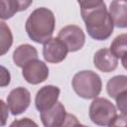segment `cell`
Listing matches in <instances>:
<instances>
[{
	"label": "cell",
	"instance_id": "obj_19",
	"mask_svg": "<svg viewBox=\"0 0 127 127\" xmlns=\"http://www.w3.org/2000/svg\"><path fill=\"white\" fill-rule=\"evenodd\" d=\"M77 2L80 6V11H83L98 6L103 2V0H77Z\"/></svg>",
	"mask_w": 127,
	"mask_h": 127
},
{
	"label": "cell",
	"instance_id": "obj_18",
	"mask_svg": "<svg viewBox=\"0 0 127 127\" xmlns=\"http://www.w3.org/2000/svg\"><path fill=\"white\" fill-rule=\"evenodd\" d=\"M11 81L10 71L3 65H0V87H4L9 85Z\"/></svg>",
	"mask_w": 127,
	"mask_h": 127
},
{
	"label": "cell",
	"instance_id": "obj_9",
	"mask_svg": "<svg viewBox=\"0 0 127 127\" xmlns=\"http://www.w3.org/2000/svg\"><path fill=\"white\" fill-rule=\"evenodd\" d=\"M41 120L45 127H60L64 126L66 112L62 102H56L51 108L41 111Z\"/></svg>",
	"mask_w": 127,
	"mask_h": 127
},
{
	"label": "cell",
	"instance_id": "obj_4",
	"mask_svg": "<svg viewBox=\"0 0 127 127\" xmlns=\"http://www.w3.org/2000/svg\"><path fill=\"white\" fill-rule=\"evenodd\" d=\"M88 114L90 120L99 126H114L118 115L111 101L97 96L91 102Z\"/></svg>",
	"mask_w": 127,
	"mask_h": 127
},
{
	"label": "cell",
	"instance_id": "obj_17",
	"mask_svg": "<svg viewBox=\"0 0 127 127\" xmlns=\"http://www.w3.org/2000/svg\"><path fill=\"white\" fill-rule=\"evenodd\" d=\"M17 12H20V6L17 0H0V19L8 20Z\"/></svg>",
	"mask_w": 127,
	"mask_h": 127
},
{
	"label": "cell",
	"instance_id": "obj_1",
	"mask_svg": "<svg viewBox=\"0 0 127 127\" xmlns=\"http://www.w3.org/2000/svg\"><path fill=\"white\" fill-rule=\"evenodd\" d=\"M88 35L97 41L107 40L113 33V22L104 2L98 6L80 11Z\"/></svg>",
	"mask_w": 127,
	"mask_h": 127
},
{
	"label": "cell",
	"instance_id": "obj_23",
	"mask_svg": "<svg viewBox=\"0 0 127 127\" xmlns=\"http://www.w3.org/2000/svg\"><path fill=\"white\" fill-rule=\"evenodd\" d=\"M15 125H18V126H22V125H24V126H31V125L37 126V124H36L35 122L31 121L29 118H23L22 120H20V121H15V122H13V123L11 124V126H15Z\"/></svg>",
	"mask_w": 127,
	"mask_h": 127
},
{
	"label": "cell",
	"instance_id": "obj_8",
	"mask_svg": "<svg viewBox=\"0 0 127 127\" xmlns=\"http://www.w3.org/2000/svg\"><path fill=\"white\" fill-rule=\"evenodd\" d=\"M68 51L66 46L58 37L51 38L43 47V57L46 62L51 64H59L63 62L67 55Z\"/></svg>",
	"mask_w": 127,
	"mask_h": 127
},
{
	"label": "cell",
	"instance_id": "obj_15",
	"mask_svg": "<svg viewBox=\"0 0 127 127\" xmlns=\"http://www.w3.org/2000/svg\"><path fill=\"white\" fill-rule=\"evenodd\" d=\"M126 40H127V36L126 34H122L117 36L111 46H110V52L119 60L122 61V64L124 67H126Z\"/></svg>",
	"mask_w": 127,
	"mask_h": 127
},
{
	"label": "cell",
	"instance_id": "obj_10",
	"mask_svg": "<svg viewBox=\"0 0 127 127\" xmlns=\"http://www.w3.org/2000/svg\"><path fill=\"white\" fill-rule=\"evenodd\" d=\"M60 88L55 85H45L36 94L35 106L39 112L51 108L59 99Z\"/></svg>",
	"mask_w": 127,
	"mask_h": 127
},
{
	"label": "cell",
	"instance_id": "obj_11",
	"mask_svg": "<svg viewBox=\"0 0 127 127\" xmlns=\"http://www.w3.org/2000/svg\"><path fill=\"white\" fill-rule=\"evenodd\" d=\"M94 66L102 72H111L118 66V59L108 49L98 50L93 57Z\"/></svg>",
	"mask_w": 127,
	"mask_h": 127
},
{
	"label": "cell",
	"instance_id": "obj_2",
	"mask_svg": "<svg viewBox=\"0 0 127 127\" xmlns=\"http://www.w3.org/2000/svg\"><path fill=\"white\" fill-rule=\"evenodd\" d=\"M56 26L54 13L45 7L35 9L26 21V32L29 38L38 43L44 44L53 36Z\"/></svg>",
	"mask_w": 127,
	"mask_h": 127
},
{
	"label": "cell",
	"instance_id": "obj_20",
	"mask_svg": "<svg viewBox=\"0 0 127 127\" xmlns=\"http://www.w3.org/2000/svg\"><path fill=\"white\" fill-rule=\"evenodd\" d=\"M8 105L2 100L0 99V126H4L7 123V119H8Z\"/></svg>",
	"mask_w": 127,
	"mask_h": 127
},
{
	"label": "cell",
	"instance_id": "obj_3",
	"mask_svg": "<svg viewBox=\"0 0 127 127\" xmlns=\"http://www.w3.org/2000/svg\"><path fill=\"white\" fill-rule=\"evenodd\" d=\"M71 85L74 92L84 99H91L99 95L102 87L100 76L91 70H81L74 74Z\"/></svg>",
	"mask_w": 127,
	"mask_h": 127
},
{
	"label": "cell",
	"instance_id": "obj_21",
	"mask_svg": "<svg viewBox=\"0 0 127 127\" xmlns=\"http://www.w3.org/2000/svg\"><path fill=\"white\" fill-rule=\"evenodd\" d=\"M116 100V104L117 107L119 108V110L122 112V114L126 115V111H127V92L119 95L118 97L115 98Z\"/></svg>",
	"mask_w": 127,
	"mask_h": 127
},
{
	"label": "cell",
	"instance_id": "obj_16",
	"mask_svg": "<svg viewBox=\"0 0 127 127\" xmlns=\"http://www.w3.org/2000/svg\"><path fill=\"white\" fill-rule=\"evenodd\" d=\"M13 44V35L5 22L0 21V57L8 53Z\"/></svg>",
	"mask_w": 127,
	"mask_h": 127
},
{
	"label": "cell",
	"instance_id": "obj_7",
	"mask_svg": "<svg viewBox=\"0 0 127 127\" xmlns=\"http://www.w3.org/2000/svg\"><path fill=\"white\" fill-rule=\"evenodd\" d=\"M31 103V94L25 87L19 86L12 89L7 96V105L13 115L23 113Z\"/></svg>",
	"mask_w": 127,
	"mask_h": 127
},
{
	"label": "cell",
	"instance_id": "obj_22",
	"mask_svg": "<svg viewBox=\"0 0 127 127\" xmlns=\"http://www.w3.org/2000/svg\"><path fill=\"white\" fill-rule=\"evenodd\" d=\"M79 122L76 120V117L71 115V114H66L65 116V120L64 123V126H73V125H78Z\"/></svg>",
	"mask_w": 127,
	"mask_h": 127
},
{
	"label": "cell",
	"instance_id": "obj_13",
	"mask_svg": "<svg viewBox=\"0 0 127 127\" xmlns=\"http://www.w3.org/2000/svg\"><path fill=\"white\" fill-rule=\"evenodd\" d=\"M35 59H38V51L29 44L20 45L13 53L14 64L19 67H23L27 63Z\"/></svg>",
	"mask_w": 127,
	"mask_h": 127
},
{
	"label": "cell",
	"instance_id": "obj_5",
	"mask_svg": "<svg viewBox=\"0 0 127 127\" xmlns=\"http://www.w3.org/2000/svg\"><path fill=\"white\" fill-rule=\"evenodd\" d=\"M58 38L64 42L68 52L80 50L85 43V36L82 30L76 25H67L60 30Z\"/></svg>",
	"mask_w": 127,
	"mask_h": 127
},
{
	"label": "cell",
	"instance_id": "obj_12",
	"mask_svg": "<svg viewBox=\"0 0 127 127\" xmlns=\"http://www.w3.org/2000/svg\"><path fill=\"white\" fill-rule=\"evenodd\" d=\"M109 15L113 25L118 28L127 27V3L126 0H113L110 3Z\"/></svg>",
	"mask_w": 127,
	"mask_h": 127
},
{
	"label": "cell",
	"instance_id": "obj_24",
	"mask_svg": "<svg viewBox=\"0 0 127 127\" xmlns=\"http://www.w3.org/2000/svg\"><path fill=\"white\" fill-rule=\"evenodd\" d=\"M17 1L19 3V6H20V12L27 10L33 2V0H17Z\"/></svg>",
	"mask_w": 127,
	"mask_h": 127
},
{
	"label": "cell",
	"instance_id": "obj_14",
	"mask_svg": "<svg viewBox=\"0 0 127 127\" xmlns=\"http://www.w3.org/2000/svg\"><path fill=\"white\" fill-rule=\"evenodd\" d=\"M107 93L110 97L116 98L119 95L127 92V76L116 75L110 78L106 85Z\"/></svg>",
	"mask_w": 127,
	"mask_h": 127
},
{
	"label": "cell",
	"instance_id": "obj_6",
	"mask_svg": "<svg viewBox=\"0 0 127 127\" xmlns=\"http://www.w3.org/2000/svg\"><path fill=\"white\" fill-rule=\"evenodd\" d=\"M22 68L23 77L31 84H39L49 76V67L44 62L38 59L30 61Z\"/></svg>",
	"mask_w": 127,
	"mask_h": 127
}]
</instances>
